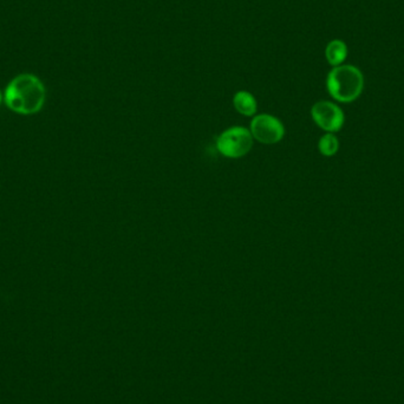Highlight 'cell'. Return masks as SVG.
Wrapping results in <instances>:
<instances>
[{"label":"cell","instance_id":"cell-1","mask_svg":"<svg viewBox=\"0 0 404 404\" xmlns=\"http://www.w3.org/2000/svg\"><path fill=\"white\" fill-rule=\"evenodd\" d=\"M47 89L38 77L21 73L10 82L4 91V102L10 110L19 115H34L42 110Z\"/></svg>","mask_w":404,"mask_h":404},{"label":"cell","instance_id":"cell-4","mask_svg":"<svg viewBox=\"0 0 404 404\" xmlns=\"http://www.w3.org/2000/svg\"><path fill=\"white\" fill-rule=\"evenodd\" d=\"M252 136L260 143L274 145L283 140L285 135V128L281 119L268 114H260L253 117L250 126Z\"/></svg>","mask_w":404,"mask_h":404},{"label":"cell","instance_id":"cell-5","mask_svg":"<svg viewBox=\"0 0 404 404\" xmlns=\"http://www.w3.org/2000/svg\"><path fill=\"white\" fill-rule=\"evenodd\" d=\"M311 116L319 128L332 134L340 132L344 124V114L342 109L329 101L316 103L311 109Z\"/></svg>","mask_w":404,"mask_h":404},{"label":"cell","instance_id":"cell-6","mask_svg":"<svg viewBox=\"0 0 404 404\" xmlns=\"http://www.w3.org/2000/svg\"><path fill=\"white\" fill-rule=\"evenodd\" d=\"M348 47L343 40L340 39H333L331 42L329 43L325 49V57L326 60L330 65H332L333 68L342 65L343 62L346 60L348 57Z\"/></svg>","mask_w":404,"mask_h":404},{"label":"cell","instance_id":"cell-7","mask_svg":"<svg viewBox=\"0 0 404 404\" xmlns=\"http://www.w3.org/2000/svg\"><path fill=\"white\" fill-rule=\"evenodd\" d=\"M233 104L235 110L238 111L239 114L247 116V117L255 115L257 109H258V104H257L254 96L248 91H238L237 94L234 95Z\"/></svg>","mask_w":404,"mask_h":404},{"label":"cell","instance_id":"cell-2","mask_svg":"<svg viewBox=\"0 0 404 404\" xmlns=\"http://www.w3.org/2000/svg\"><path fill=\"white\" fill-rule=\"evenodd\" d=\"M326 88L329 94L338 102H353L361 96L364 77L355 65H338L329 73Z\"/></svg>","mask_w":404,"mask_h":404},{"label":"cell","instance_id":"cell-8","mask_svg":"<svg viewBox=\"0 0 404 404\" xmlns=\"http://www.w3.org/2000/svg\"><path fill=\"white\" fill-rule=\"evenodd\" d=\"M319 152L323 154L324 156H333L336 155L338 149H340V141L332 132L325 134L318 143Z\"/></svg>","mask_w":404,"mask_h":404},{"label":"cell","instance_id":"cell-3","mask_svg":"<svg viewBox=\"0 0 404 404\" xmlns=\"http://www.w3.org/2000/svg\"><path fill=\"white\" fill-rule=\"evenodd\" d=\"M253 136L250 129L245 127H232L222 132L217 137V148L222 156L240 158L250 153L253 147Z\"/></svg>","mask_w":404,"mask_h":404},{"label":"cell","instance_id":"cell-9","mask_svg":"<svg viewBox=\"0 0 404 404\" xmlns=\"http://www.w3.org/2000/svg\"><path fill=\"white\" fill-rule=\"evenodd\" d=\"M3 101H4V94H3L1 91H0V104H1V102H3Z\"/></svg>","mask_w":404,"mask_h":404}]
</instances>
